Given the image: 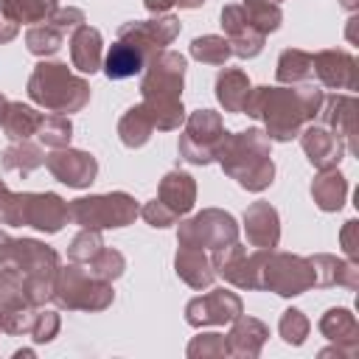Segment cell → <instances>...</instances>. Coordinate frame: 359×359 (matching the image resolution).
Masks as SVG:
<instances>
[{"label":"cell","mask_w":359,"mask_h":359,"mask_svg":"<svg viewBox=\"0 0 359 359\" xmlns=\"http://www.w3.org/2000/svg\"><path fill=\"white\" fill-rule=\"evenodd\" d=\"M45 165L53 174V180H59L67 188H90L98 177V160L90 151L81 149H53L50 154H45Z\"/></svg>","instance_id":"obj_15"},{"label":"cell","mask_w":359,"mask_h":359,"mask_svg":"<svg viewBox=\"0 0 359 359\" xmlns=\"http://www.w3.org/2000/svg\"><path fill=\"white\" fill-rule=\"evenodd\" d=\"M34 314H36V306H11V309H0L3 334H14V337L31 334Z\"/></svg>","instance_id":"obj_44"},{"label":"cell","mask_w":359,"mask_h":359,"mask_svg":"<svg viewBox=\"0 0 359 359\" xmlns=\"http://www.w3.org/2000/svg\"><path fill=\"white\" fill-rule=\"evenodd\" d=\"M261 289H269L280 297H297L314 289V272H311L309 258L294 255V252L269 250L264 269H261Z\"/></svg>","instance_id":"obj_10"},{"label":"cell","mask_w":359,"mask_h":359,"mask_svg":"<svg viewBox=\"0 0 359 359\" xmlns=\"http://www.w3.org/2000/svg\"><path fill=\"white\" fill-rule=\"evenodd\" d=\"M22 356H28V359H31V356H34V351H31V348H22V351H14V359H22Z\"/></svg>","instance_id":"obj_56"},{"label":"cell","mask_w":359,"mask_h":359,"mask_svg":"<svg viewBox=\"0 0 359 359\" xmlns=\"http://www.w3.org/2000/svg\"><path fill=\"white\" fill-rule=\"evenodd\" d=\"M275 79H278V84H306L309 79H314L311 53L309 50H300V48H286L278 56Z\"/></svg>","instance_id":"obj_33"},{"label":"cell","mask_w":359,"mask_h":359,"mask_svg":"<svg viewBox=\"0 0 359 359\" xmlns=\"http://www.w3.org/2000/svg\"><path fill=\"white\" fill-rule=\"evenodd\" d=\"M6 101H8V98H6L3 93H0V115H3V107H6Z\"/></svg>","instance_id":"obj_57"},{"label":"cell","mask_w":359,"mask_h":359,"mask_svg":"<svg viewBox=\"0 0 359 359\" xmlns=\"http://www.w3.org/2000/svg\"><path fill=\"white\" fill-rule=\"evenodd\" d=\"M224 132H227L224 121L216 109H196L185 118V126L177 140V151L191 165H208L216 160Z\"/></svg>","instance_id":"obj_8"},{"label":"cell","mask_w":359,"mask_h":359,"mask_svg":"<svg viewBox=\"0 0 359 359\" xmlns=\"http://www.w3.org/2000/svg\"><path fill=\"white\" fill-rule=\"evenodd\" d=\"M348 196V180L339 168H323L314 174L311 180V199L320 210L325 213H337L345 205Z\"/></svg>","instance_id":"obj_26"},{"label":"cell","mask_w":359,"mask_h":359,"mask_svg":"<svg viewBox=\"0 0 359 359\" xmlns=\"http://www.w3.org/2000/svg\"><path fill=\"white\" fill-rule=\"evenodd\" d=\"M188 359H222L230 356L227 353V342L224 334H199L188 342Z\"/></svg>","instance_id":"obj_43"},{"label":"cell","mask_w":359,"mask_h":359,"mask_svg":"<svg viewBox=\"0 0 359 359\" xmlns=\"http://www.w3.org/2000/svg\"><path fill=\"white\" fill-rule=\"evenodd\" d=\"M157 199H160L165 208H171V210L182 219L185 213L194 210V202H196V182H194V177H191L188 171H180V168L168 171V174L160 180Z\"/></svg>","instance_id":"obj_25"},{"label":"cell","mask_w":359,"mask_h":359,"mask_svg":"<svg viewBox=\"0 0 359 359\" xmlns=\"http://www.w3.org/2000/svg\"><path fill=\"white\" fill-rule=\"evenodd\" d=\"M11 306H31L25 297V280L22 272L14 264L0 266V309H11Z\"/></svg>","instance_id":"obj_39"},{"label":"cell","mask_w":359,"mask_h":359,"mask_svg":"<svg viewBox=\"0 0 359 359\" xmlns=\"http://www.w3.org/2000/svg\"><path fill=\"white\" fill-rule=\"evenodd\" d=\"M250 79L244 70L238 67H222L219 76H216V98L219 104L224 107V112H241L244 109V101L250 95Z\"/></svg>","instance_id":"obj_30"},{"label":"cell","mask_w":359,"mask_h":359,"mask_svg":"<svg viewBox=\"0 0 359 359\" xmlns=\"http://www.w3.org/2000/svg\"><path fill=\"white\" fill-rule=\"evenodd\" d=\"M70 62L81 73H98L101 70V65H104V42H101L98 28L84 22L76 31H70Z\"/></svg>","instance_id":"obj_24"},{"label":"cell","mask_w":359,"mask_h":359,"mask_svg":"<svg viewBox=\"0 0 359 359\" xmlns=\"http://www.w3.org/2000/svg\"><path fill=\"white\" fill-rule=\"evenodd\" d=\"M48 22H53L59 31L70 34V31H76L79 25H84V22H87V17H84V11H81V8H76V6H59V8L48 17Z\"/></svg>","instance_id":"obj_48"},{"label":"cell","mask_w":359,"mask_h":359,"mask_svg":"<svg viewBox=\"0 0 359 359\" xmlns=\"http://www.w3.org/2000/svg\"><path fill=\"white\" fill-rule=\"evenodd\" d=\"M104 73L107 79L112 81H123V79H132L137 76L143 67H146V56L140 48H135L132 42H123V39H115L104 56Z\"/></svg>","instance_id":"obj_27"},{"label":"cell","mask_w":359,"mask_h":359,"mask_svg":"<svg viewBox=\"0 0 359 359\" xmlns=\"http://www.w3.org/2000/svg\"><path fill=\"white\" fill-rule=\"evenodd\" d=\"M180 17L174 14H157L151 20H132V22H123L118 28V39L123 42H132L135 48L143 50L146 62L157 53V50H165V45H171L177 36H180Z\"/></svg>","instance_id":"obj_12"},{"label":"cell","mask_w":359,"mask_h":359,"mask_svg":"<svg viewBox=\"0 0 359 359\" xmlns=\"http://www.w3.org/2000/svg\"><path fill=\"white\" fill-rule=\"evenodd\" d=\"M140 216L146 219V224H151V227H171V224H177L180 222V216L171 210V208H165L157 196L154 199H149L143 208H140Z\"/></svg>","instance_id":"obj_47"},{"label":"cell","mask_w":359,"mask_h":359,"mask_svg":"<svg viewBox=\"0 0 359 359\" xmlns=\"http://www.w3.org/2000/svg\"><path fill=\"white\" fill-rule=\"evenodd\" d=\"M154 135V123H151V115L143 104H135L129 107L121 121H118V137L126 149H140L149 143V137Z\"/></svg>","instance_id":"obj_31"},{"label":"cell","mask_w":359,"mask_h":359,"mask_svg":"<svg viewBox=\"0 0 359 359\" xmlns=\"http://www.w3.org/2000/svg\"><path fill=\"white\" fill-rule=\"evenodd\" d=\"M25 93L34 104L59 115L81 112L90 104V84L81 76L70 73L65 62H50V59H42L39 65H34Z\"/></svg>","instance_id":"obj_4"},{"label":"cell","mask_w":359,"mask_h":359,"mask_svg":"<svg viewBox=\"0 0 359 359\" xmlns=\"http://www.w3.org/2000/svg\"><path fill=\"white\" fill-rule=\"evenodd\" d=\"M11 264L22 272L25 297L31 306L39 309L48 300H53V283H56V272L62 266L59 252L53 247H48L39 238H14Z\"/></svg>","instance_id":"obj_5"},{"label":"cell","mask_w":359,"mask_h":359,"mask_svg":"<svg viewBox=\"0 0 359 359\" xmlns=\"http://www.w3.org/2000/svg\"><path fill=\"white\" fill-rule=\"evenodd\" d=\"M342 3V8H348V11H356L359 8V0H339Z\"/></svg>","instance_id":"obj_55"},{"label":"cell","mask_w":359,"mask_h":359,"mask_svg":"<svg viewBox=\"0 0 359 359\" xmlns=\"http://www.w3.org/2000/svg\"><path fill=\"white\" fill-rule=\"evenodd\" d=\"M174 269H177V278L182 283H188L191 289H210L213 280H216V269L210 264V252L199 250V247H185L180 244L177 250V258H174Z\"/></svg>","instance_id":"obj_23"},{"label":"cell","mask_w":359,"mask_h":359,"mask_svg":"<svg viewBox=\"0 0 359 359\" xmlns=\"http://www.w3.org/2000/svg\"><path fill=\"white\" fill-rule=\"evenodd\" d=\"M0 334H3V325H0Z\"/></svg>","instance_id":"obj_59"},{"label":"cell","mask_w":359,"mask_h":359,"mask_svg":"<svg viewBox=\"0 0 359 359\" xmlns=\"http://www.w3.org/2000/svg\"><path fill=\"white\" fill-rule=\"evenodd\" d=\"M269 337V328L266 323H261L258 317H247L244 311L230 323V331L224 337L227 342V353L230 356H238V359H255L264 348Z\"/></svg>","instance_id":"obj_21"},{"label":"cell","mask_w":359,"mask_h":359,"mask_svg":"<svg viewBox=\"0 0 359 359\" xmlns=\"http://www.w3.org/2000/svg\"><path fill=\"white\" fill-rule=\"evenodd\" d=\"M278 331H280V339L292 348H300L311 331V323L309 317L300 311V309H286L280 314V323H278Z\"/></svg>","instance_id":"obj_41"},{"label":"cell","mask_w":359,"mask_h":359,"mask_svg":"<svg viewBox=\"0 0 359 359\" xmlns=\"http://www.w3.org/2000/svg\"><path fill=\"white\" fill-rule=\"evenodd\" d=\"M244 233L250 247L275 250L280 241V216L269 202H252L244 210Z\"/></svg>","instance_id":"obj_20"},{"label":"cell","mask_w":359,"mask_h":359,"mask_svg":"<svg viewBox=\"0 0 359 359\" xmlns=\"http://www.w3.org/2000/svg\"><path fill=\"white\" fill-rule=\"evenodd\" d=\"M20 199H22V224L39 233L53 236L70 219L67 202L53 191H20Z\"/></svg>","instance_id":"obj_14"},{"label":"cell","mask_w":359,"mask_h":359,"mask_svg":"<svg viewBox=\"0 0 359 359\" xmlns=\"http://www.w3.org/2000/svg\"><path fill=\"white\" fill-rule=\"evenodd\" d=\"M314 76L328 90H356V59L348 50H317L311 53Z\"/></svg>","instance_id":"obj_18"},{"label":"cell","mask_w":359,"mask_h":359,"mask_svg":"<svg viewBox=\"0 0 359 359\" xmlns=\"http://www.w3.org/2000/svg\"><path fill=\"white\" fill-rule=\"evenodd\" d=\"M143 6L151 14H168V8L174 6V0H143Z\"/></svg>","instance_id":"obj_53"},{"label":"cell","mask_w":359,"mask_h":359,"mask_svg":"<svg viewBox=\"0 0 359 359\" xmlns=\"http://www.w3.org/2000/svg\"><path fill=\"white\" fill-rule=\"evenodd\" d=\"M317 328H320V334L328 342H337V345H345V348H356L359 351V323H356V317H353L351 309H342V306L328 309L320 317Z\"/></svg>","instance_id":"obj_28"},{"label":"cell","mask_w":359,"mask_h":359,"mask_svg":"<svg viewBox=\"0 0 359 359\" xmlns=\"http://www.w3.org/2000/svg\"><path fill=\"white\" fill-rule=\"evenodd\" d=\"M300 146H303V154L309 157V163L323 171V168H339L342 157H345V140L339 135H334L328 126L323 123H309L300 129Z\"/></svg>","instance_id":"obj_17"},{"label":"cell","mask_w":359,"mask_h":359,"mask_svg":"<svg viewBox=\"0 0 359 359\" xmlns=\"http://www.w3.org/2000/svg\"><path fill=\"white\" fill-rule=\"evenodd\" d=\"M140 81V104L149 109L157 132H174L185 123L182 87H185V56L177 50H157Z\"/></svg>","instance_id":"obj_2"},{"label":"cell","mask_w":359,"mask_h":359,"mask_svg":"<svg viewBox=\"0 0 359 359\" xmlns=\"http://www.w3.org/2000/svg\"><path fill=\"white\" fill-rule=\"evenodd\" d=\"M0 163L6 171H17V174L28 177L39 165H45V151H42V146H36L31 140H11L0 151Z\"/></svg>","instance_id":"obj_32"},{"label":"cell","mask_w":359,"mask_h":359,"mask_svg":"<svg viewBox=\"0 0 359 359\" xmlns=\"http://www.w3.org/2000/svg\"><path fill=\"white\" fill-rule=\"evenodd\" d=\"M241 8H244V14L250 17V22H252L264 36L272 34V31H278L280 22H283V11H280V6L272 3V0H241Z\"/></svg>","instance_id":"obj_36"},{"label":"cell","mask_w":359,"mask_h":359,"mask_svg":"<svg viewBox=\"0 0 359 359\" xmlns=\"http://www.w3.org/2000/svg\"><path fill=\"white\" fill-rule=\"evenodd\" d=\"M104 247V238H101V230H87L81 227V233H76L70 238V247H67V258L76 261V264H87L93 261Z\"/></svg>","instance_id":"obj_42"},{"label":"cell","mask_w":359,"mask_h":359,"mask_svg":"<svg viewBox=\"0 0 359 359\" xmlns=\"http://www.w3.org/2000/svg\"><path fill=\"white\" fill-rule=\"evenodd\" d=\"M233 241H238V224L233 213L222 208H205L202 213L182 219L177 227V244L199 247L205 252H216Z\"/></svg>","instance_id":"obj_9"},{"label":"cell","mask_w":359,"mask_h":359,"mask_svg":"<svg viewBox=\"0 0 359 359\" xmlns=\"http://www.w3.org/2000/svg\"><path fill=\"white\" fill-rule=\"evenodd\" d=\"M59 8L56 0H0V14L11 22H45Z\"/></svg>","instance_id":"obj_34"},{"label":"cell","mask_w":359,"mask_h":359,"mask_svg":"<svg viewBox=\"0 0 359 359\" xmlns=\"http://www.w3.org/2000/svg\"><path fill=\"white\" fill-rule=\"evenodd\" d=\"M59 328H62L59 311L36 309V314H34V325H31V339H34L36 345H48V342H53V337L59 334Z\"/></svg>","instance_id":"obj_45"},{"label":"cell","mask_w":359,"mask_h":359,"mask_svg":"<svg viewBox=\"0 0 359 359\" xmlns=\"http://www.w3.org/2000/svg\"><path fill=\"white\" fill-rule=\"evenodd\" d=\"M359 351L356 348H345V345H331V348H325V351H320V359H325V356H339V359H353Z\"/></svg>","instance_id":"obj_50"},{"label":"cell","mask_w":359,"mask_h":359,"mask_svg":"<svg viewBox=\"0 0 359 359\" xmlns=\"http://www.w3.org/2000/svg\"><path fill=\"white\" fill-rule=\"evenodd\" d=\"M309 264L314 272V286H320V289H325V286L356 289L359 286V266L351 258L345 261L331 252H317V255H309Z\"/></svg>","instance_id":"obj_22"},{"label":"cell","mask_w":359,"mask_h":359,"mask_svg":"<svg viewBox=\"0 0 359 359\" xmlns=\"http://www.w3.org/2000/svg\"><path fill=\"white\" fill-rule=\"evenodd\" d=\"M53 300L59 309L67 311H104L115 300V289L107 280L93 278L84 264L70 261L67 266H59L56 283H53Z\"/></svg>","instance_id":"obj_6"},{"label":"cell","mask_w":359,"mask_h":359,"mask_svg":"<svg viewBox=\"0 0 359 359\" xmlns=\"http://www.w3.org/2000/svg\"><path fill=\"white\" fill-rule=\"evenodd\" d=\"M84 266H87V272H90L93 278L112 283V280H118V278L123 275L126 258H123V252H118V250H112V247H101V252H98L93 261H87Z\"/></svg>","instance_id":"obj_40"},{"label":"cell","mask_w":359,"mask_h":359,"mask_svg":"<svg viewBox=\"0 0 359 359\" xmlns=\"http://www.w3.org/2000/svg\"><path fill=\"white\" fill-rule=\"evenodd\" d=\"M219 25L224 31V39L230 42L233 56H238V59H255L266 45V36L250 22L241 3L224 6L222 14H219Z\"/></svg>","instance_id":"obj_16"},{"label":"cell","mask_w":359,"mask_h":359,"mask_svg":"<svg viewBox=\"0 0 359 359\" xmlns=\"http://www.w3.org/2000/svg\"><path fill=\"white\" fill-rule=\"evenodd\" d=\"M70 222L87 230H112L135 224L140 216V205L126 191H109V194H90L67 202Z\"/></svg>","instance_id":"obj_7"},{"label":"cell","mask_w":359,"mask_h":359,"mask_svg":"<svg viewBox=\"0 0 359 359\" xmlns=\"http://www.w3.org/2000/svg\"><path fill=\"white\" fill-rule=\"evenodd\" d=\"M191 56L202 65H224L233 50H230V42L219 34H205V36H196L191 39Z\"/></svg>","instance_id":"obj_37"},{"label":"cell","mask_w":359,"mask_h":359,"mask_svg":"<svg viewBox=\"0 0 359 359\" xmlns=\"http://www.w3.org/2000/svg\"><path fill=\"white\" fill-rule=\"evenodd\" d=\"M323 90L317 84H283V87H250L244 109L250 118L264 121L266 137L278 143H289L300 135V129L317 118L323 104Z\"/></svg>","instance_id":"obj_1"},{"label":"cell","mask_w":359,"mask_h":359,"mask_svg":"<svg viewBox=\"0 0 359 359\" xmlns=\"http://www.w3.org/2000/svg\"><path fill=\"white\" fill-rule=\"evenodd\" d=\"M216 163L230 180H236L250 194L266 191L275 180L272 140L255 126L241 132H224L216 151Z\"/></svg>","instance_id":"obj_3"},{"label":"cell","mask_w":359,"mask_h":359,"mask_svg":"<svg viewBox=\"0 0 359 359\" xmlns=\"http://www.w3.org/2000/svg\"><path fill=\"white\" fill-rule=\"evenodd\" d=\"M244 311V303L236 292L230 289H213L202 297L188 300L185 306V323L194 328H205V325H230L238 314Z\"/></svg>","instance_id":"obj_13"},{"label":"cell","mask_w":359,"mask_h":359,"mask_svg":"<svg viewBox=\"0 0 359 359\" xmlns=\"http://www.w3.org/2000/svg\"><path fill=\"white\" fill-rule=\"evenodd\" d=\"M205 0H174V6H180V8H199Z\"/></svg>","instance_id":"obj_54"},{"label":"cell","mask_w":359,"mask_h":359,"mask_svg":"<svg viewBox=\"0 0 359 359\" xmlns=\"http://www.w3.org/2000/svg\"><path fill=\"white\" fill-rule=\"evenodd\" d=\"M65 36H67L65 31H59L53 22L45 20V22H36L25 31V48H28V53H34L39 59H48L62 48Z\"/></svg>","instance_id":"obj_35"},{"label":"cell","mask_w":359,"mask_h":359,"mask_svg":"<svg viewBox=\"0 0 359 359\" xmlns=\"http://www.w3.org/2000/svg\"><path fill=\"white\" fill-rule=\"evenodd\" d=\"M36 137H39L42 146H48V149H65V146H70L73 123H70L67 115H59V112L42 115V123H39V129H36Z\"/></svg>","instance_id":"obj_38"},{"label":"cell","mask_w":359,"mask_h":359,"mask_svg":"<svg viewBox=\"0 0 359 359\" xmlns=\"http://www.w3.org/2000/svg\"><path fill=\"white\" fill-rule=\"evenodd\" d=\"M266 252L269 250H258V247H255V252H247V247L241 241H233V244L210 252V264L216 269V278H224L236 289L255 292V289H261V269H264Z\"/></svg>","instance_id":"obj_11"},{"label":"cell","mask_w":359,"mask_h":359,"mask_svg":"<svg viewBox=\"0 0 359 359\" xmlns=\"http://www.w3.org/2000/svg\"><path fill=\"white\" fill-rule=\"evenodd\" d=\"M317 118L323 126H328L334 135L345 140L348 151H356V98L353 95H339V93L323 95Z\"/></svg>","instance_id":"obj_19"},{"label":"cell","mask_w":359,"mask_h":359,"mask_svg":"<svg viewBox=\"0 0 359 359\" xmlns=\"http://www.w3.org/2000/svg\"><path fill=\"white\" fill-rule=\"evenodd\" d=\"M0 224L22 227V199L20 194L8 191V185L0 180Z\"/></svg>","instance_id":"obj_46"},{"label":"cell","mask_w":359,"mask_h":359,"mask_svg":"<svg viewBox=\"0 0 359 359\" xmlns=\"http://www.w3.org/2000/svg\"><path fill=\"white\" fill-rule=\"evenodd\" d=\"M272 3H283V0H272Z\"/></svg>","instance_id":"obj_58"},{"label":"cell","mask_w":359,"mask_h":359,"mask_svg":"<svg viewBox=\"0 0 359 359\" xmlns=\"http://www.w3.org/2000/svg\"><path fill=\"white\" fill-rule=\"evenodd\" d=\"M11 250H14V238L6 230H0V266L11 264Z\"/></svg>","instance_id":"obj_51"},{"label":"cell","mask_w":359,"mask_h":359,"mask_svg":"<svg viewBox=\"0 0 359 359\" xmlns=\"http://www.w3.org/2000/svg\"><path fill=\"white\" fill-rule=\"evenodd\" d=\"M14 36H17V22H11V20H6V17L0 14V45L11 42Z\"/></svg>","instance_id":"obj_52"},{"label":"cell","mask_w":359,"mask_h":359,"mask_svg":"<svg viewBox=\"0 0 359 359\" xmlns=\"http://www.w3.org/2000/svg\"><path fill=\"white\" fill-rule=\"evenodd\" d=\"M356 230H359V222H356V219H348V222L342 224V233H339V244H342V252H345L351 261H356V255H359Z\"/></svg>","instance_id":"obj_49"},{"label":"cell","mask_w":359,"mask_h":359,"mask_svg":"<svg viewBox=\"0 0 359 359\" xmlns=\"http://www.w3.org/2000/svg\"><path fill=\"white\" fill-rule=\"evenodd\" d=\"M42 115L45 112H36L34 107H28L22 101H6L3 115H0V129L8 140H28L31 135H36Z\"/></svg>","instance_id":"obj_29"}]
</instances>
